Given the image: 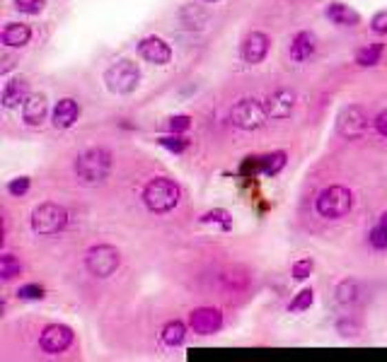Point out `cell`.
I'll use <instances>...</instances> for the list:
<instances>
[{"label":"cell","mask_w":387,"mask_h":362,"mask_svg":"<svg viewBox=\"0 0 387 362\" xmlns=\"http://www.w3.org/2000/svg\"><path fill=\"white\" fill-rule=\"evenodd\" d=\"M112 169V152L105 147H90L75 160V176L80 184H100Z\"/></svg>","instance_id":"obj_1"},{"label":"cell","mask_w":387,"mask_h":362,"mask_svg":"<svg viewBox=\"0 0 387 362\" xmlns=\"http://www.w3.org/2000/svg\"><path fill=\"white\" fill-rule=\"evenodd\" d=\"M143 203L150 213H158V215L174 211L179 203V187L172 179L158 176V179L148 181V187L143 189Z\"/></svg>","instance_id":"obj_2"},{"label":"cell","mask_w":387,"mask_h":362,"mask_svg":"<svg viewBox=\"0 0 387 362\" xmlns=\"http://www.w3.org/2000/svg\"><path fill=\"white\" fill-rule=\"evenodd\" d=\"M68 225V211L59 203H41L32 213V230L39 237H54Z\"/></svg>","instance_id":"obj_3"},{"label":"cell","mask_w":387,"mask_h":362,"mask_svg":"<svg viewBox=\"0 0 387 362\" xmlns=\"http://www.w3.org/2000/svg\"><path fill=\"white\" fill-rule=\"evenodd\" d=\"M317 213L327 220H337V217L348 215L353 208V193L346 187H327L320 191L317 196Z\"/></svg>","instance_id":"obj_4"},{"label":"cell","mask_w":387,"mask_h":362,"mask_svg":"<svg viewBox=\"0 0 387 362\" xmlns=\"http://www.w3.org/2000/svg\"><path fill=\"white\" fill-rule=\"evenodd\" d=\"M105 83L109 92L114 94H131L140 83V70L134 61H119L105 73Z\"/></svg>","instance_id":"obj_5"},{"label":"cell","mask_w":387,"mask_h":362,"mask_svg":"<svg viewBox=\"0 0 387 362\" xmlns=\"http://www.w3.org/2000/svg\"><path fill=\"white\" fill-rule=\"evenodd\" d=\"M121 264V254L116 246L112 244H100L85 254V266L94 278H109L112 273H116Z\"/></svg>","instance_id":"obj_6"},{"label":"cell","mask_w":387,"mask_h":362,"mask_svg":"<svg viewBox=\"0 0 387 362\" xmlns=\"http://www.w3.org/2000/svg\"><path fill=\"white\" fill-rule=\"evenodd\" d=\"M370 116L363 107L358 104H351V107L342 109V114L337 116V131L342 138L346 140H356V138H363L370 128Z\"/></svg>","instance_id":"obj_7"},{"label":"cell","mask_w":387,"mask_h":362,"mask_svg":"<svg viewBox=\"0 0 387 362\" xmlns=\"http://www.w3.org/2000/svg\"><path fill=\"white\" fill-rule=\"evenodd\" d=\"M230 118H233L235 126L242 128V131H257V128H262L264 123H266L269 111L264 104L257 102V99H240L233 107V111H230Z\"/></svg>","instance_id":"obj_8"},{"label":"cell","mask_w":387,"mask_h":362,"mask_svg":"<svg viewBox=\"0 0 387 362\" xmlns=\"http://www.w3.org/2000/svg\"><path fill=\"white\" fill-rule=\"evenodd\" d=\"M70 343H73V331H70L68 326H63V323H51V326H46L39 338L41 350L49 352V355H59V352L68 350Z\"/></svg>","instance_id":"obj_9"},{"label":"cell","mask_w":387,"mask_h":362,"mask_svg":"<svg viewBox=\"0 0 387 362\" xmlns=\"http://www.w3.org/2000/svg\"><path fill=\"white\" fill-rule=\"evenodd\" d=\"M189 326L199 336H213L223 326V314H220V309L213 307H199L189 314Z\"/></svg>","instance_id":"obj_10"},{"label":"cell","mask_w":387,"mask_h":362,"mask_svg":"<svg viewBox=\"0 0 387 362\" xmlns=\"http://www.w3.org/2000/svg\"><path fill=\"white\" fill-rule=\"evenodd\" d=\"M138 54L143 56L148 63H155V65H165L172 61V49H169L167 41L160 39V36H145L138 44Z\"/></svg>","instance_id":"obj_11"},{"label":"cell","mask_w":387,"mask_h":362,"mask_svg":"<svg viewBox=\"0 0 387 362\" xmlns=\"http://www.w3.org/2000/svg\"><path fill=\"white\" fill-rule=\"evenodd\" d=\"M269 49H271V39H269L264 32H252V34H247V39H244V44H242L244 63H249V65L262 63V61L266 58Z\"/></svg>","instance_id":"obj_12"},{"label":"cell","mask_w":387,"mask_h":362,"mask_svg":"<svg viewBox=\"0 0 387 362\" xmlns=\"http://www.w3.org/2000/svg\"><path fill=\"white\" fill-rule=\"evenodd\" d=\"M264 107H266L271 118H288L295 109V92H291V89H276V92L266 99Z\"/></svg>","instance_id":"obj_13"},{"label":"cell","mask_w":387,"mask_h":362,"mask_svg":"<svg viewBox=\"0 0 387 362\" xmlns=\"http://www.w3.org/2000/svg\"><path fill=\"white\" fill-rule=\"evenodd\" d=\"M49 111V104H46L44 94H30V97L22 102V118H25L27 126H41Z\"/></svg>","instance_id":"obj_14"},{"label":"cell","mask_w":387,"mask_h":362,"mask_svg":"<svg viewBox=\"0 0 387 362\" xmlns=\"http://www.w3.org/2000/svg\"><path fill=\"white\" fill-rule=\"evenodd\" d=\"M80 116V107L75 99L65 97L61 99L59 104H56L54 109V128H59V131H65V128H70L75 121H78Z\"/></svg>","instance_id":"obj_15"},{"label":"cell","mask_w":387,"mask_h":362,"mask_svg":"<svg viewBox=\"0 0 387 362\" xmlns=\"http://www.w3.org/2000/svg\"><path fill=\"white\" fill-rule=\"evenodd\" d=\"M337 304H342V307L346 309H353L356 304H361L363 299V288L358 280L348 278V280H342V283L337 285Z\"/></svg>","instance_id":"obj_16"},{"label":"cell","mask_w":387,"mask_h":362,"mask_svg":"<svg viewBox=\"0 0 387 362\" xmlns=\"http://www.w3.org/2000/svg\"><path fill=\"white\" fill-rule=\"evenodd\" d=\"M0 36H3V44L10 46V49H22V46L30 44L32 30L27 25H20V22H8Z\"/></svg>","instance_id":"obj_17"},{"label":"cell","mask_w":387,"mask_h":362,"mask_svg":"<svg viewBox=\"0 0 387 362\" xmlns=\"http://www.w3.org/2000/svg\"><path fill=\"white\" fill-rule=\"evenodd\" d=\"M27 97H30V85L22 78L10 80V83L3 87V107H8V109L20 107V102H25Z\"/></svg>","instance_id":"obj_18"},{"label":"cell","mask_w":387,"mask_h":362,"mask_svg":"<svg viewBox=\"0 0 387 362\" xmlns=\"http://www.w3.org/2000/svg\"><path fill=\"white\" fill-rule=\"evenodd\" d=\"M315 46L317 44H315V36L310 32H298L293 36V41H291V58L295 63H303V61H308L315 54Z\"/></svg>","instance_id":"obj_19"},{"label":"cell","mask_w":387,"mask_h":362,"mask_svg":"<svg viewBox=\"0 0 387 362\" xmlns=\"http://www.w3.org/2000/svg\"><path fill=\"white\" fill-rule=\"evenodd\" d=\"M327 17L334 22V25H342V27H356L358 22H361L358 12L351 10L348 6H344V3H329Z\"/></svg>","instance_id":"obj_20"},{"label":"cell","mask_w":387,"mask_h":362,"mask_svg":"<svg viewBox=\"0 0 387 362\" xmlns=\"http://www.w3.org/2000/svg\"><path fill=\"white\" fill-rule=\"evenodd\" d=\"M179 20H182V25L187 27V30H204L211 22V15L199 6H187L179 12Z\"/></svg>","instance_id":"obj_21"},{"label":"cell","mask_w":387,"mask_h":362,"mask_svg":"<svg viewBox=\"0 0 387 362\" xmlns=\"http://www.w3.org/2000/svg\"><path fill=\"white\" fill-rule=\"evenodd\" d=\"M163 343L165 345H169V348H177V345H182L184 343V338H187V326H184L182 321H169L167 326L163 328Z\"/></svg>","instance_id":"obj_22"},{"label":"cell","mask_w":387,"mask_h":362,"mask_svg":"<svg viewBox=\"0 0 387 362\" xmlns=\"http://www.w3.org/2000/svg\"><path fill=\"white\" fill-rule=\"evenodd\" d=\"M382 51H385V46L382 44H368L366 49H361L356 54V63L363 65V68H373V65L380 63Z\"/></svg>","instance_id":"obj_23"},{"label":"cell","mask_w":387,"mask_h":362,"mask_svg":"<svg viewBox=\"0 0 387 362\" xmlns=\"http://www.w3.org/2000/svg\"><path fill=\"white\" fill-rule=\"evenodd\" d=\"M286 167V152H271V155H266V157H262V171L264 174H278V171Z\"/></svg>","instance_id":"obj_24"},{"label":"cell","mask_w":387,"mask_h":362,"mask_svg":"<svg viewBox=\"0 0 387 362\" xmlns=\"http://www.w3.org/2000/svg\"><path fill=\"white\" fill-rule=\"evenodd\" d=\"M20 273H22V266L15 256L12 254L0 256V275H3V280H12L15 275H20Z\"/></svg>","instance_id":"obj_25"},{"label":"cell","mask_w":387,"mask_h":362,"mask_svg":"<svg viewBox=\"0 0 387 362\" xmlns=\"http://www.w3.org/2000/svg\"><path fill=\"white\" fill-rule=\"evenodd\" d=\"M370 244L375 246V249H385V246H387V213L380 217V225L373 227V232H370Z\"/></svg>","instance_id":"obj_26"},{"label":"cell","mask_w":387,"mask_h":362,"mask_svg":"<svg viewBox=\"0 0 387 362\" xmlns=\"http://www.w3.org/2000/svg\"><path fill=\"white\" fill-rule=\"evenodd\" d=\"M313 299H315V292L310 288H305V290H300V292L295 295V299L288 304V309H291V312H305V309H310Z\"/></svg>","instance_id":"obj_27"},{"label":"cell","mask_w":387,"mask_h":362,"mask_svg":"<svg viewBox=\"0 0 387 362\" xmlns=\"http://www.w3.org/2000/svg\"><path fill=\"white\" fill-rule=\"evenodd\" d=\"M160 145L167 147L169 152H184L189 147V140L187 138H182L179 133H174V136H167V138H160Z\"/></svg>","instance_id":"obj_28"},{"label":"cell","mask_w":387,"mask_h":362,"mask_svg":"<svg viewBox=\"0 0 387 362\" xmlns=\"http://www.w3.org/2000/svg\"><path fill=\"white\" fill-rule=\"evenodd\" d=\"M46 0H15V8L25 15H39L44 10Z\"/></svg>","instance_id":"obj_29"},{"label":"cell","mask_w":387,"mask_h":362,"mask_svg":"<svg viewBox=\"0 0 387 362\" xmlns=\"http://www.w3.org/2000/svg\"><path fill=\"white\" fill-rule=\"evenodd\" d=\"M17 297L20 299H41L44 297V288L36 283H30V285H22L20 290H17Z\"/></svg>","instance_id":"obj_30"},{"label":"cell","mask_w":387,"mask_h":362,"mask_svg":"<svg viewBox=\"0 0 387 362\" xmlns=\"http://www.w3.org/2000/svg\"><path fill=\"white\" fill-rule=\"evenodd\" d=\"M313 268H315L313 261H310V259H300V261H295V264H293V275L298 280H305V278H310Z\"/></svg>","instance_id":"obj_31"},{"label":"cell","mask_w":387,"mask_h":362,"mask_svg":"<svg viewBox=\"0 0 387 362\" xmlns=\"http://www.w3.org/2000/svg\"><path fill=\"white\" fill-rule=\"evenodd\" d=\"M8 191H10L12 196H25V193L30 191V179H27V176L12 179L10 184H8Z\"/></svg>","instance_id":"obj_32"},{"label":"cell","mask_w":387,"mask_h":362,"mask_svg":"<svg viewBox=\"0 0 387 362\" xmlns=\"http://www.w3.org/2000/svg\"><path fill=\"white\" fill-rule=\"evenodd\" d=\"M167 126H169V131H172V133H184V131H189V126H191V118L184 116V114H179V116L169 118Z\"/></svg>","instance_id":"obj_33"},{"label":"cell","mask_w":387,"mask_h":362,"mask_svg":"<svg viewBox=\"0 0 387 362\" xmlns=\"http://www.w3.org/2000/svg\"><path fill=\"white\" fill-rule=\"evenodd\" d=\"M201 222H223L225 230L230 227V215L225 211H213V213H206V215H201Z\"/></svg>","instance_id":"obj_34"},{"label":"cell","mask_w":387,"mask_h":362,"mask_svg":"<svg viewBox=\"0 0 387 362\" xmlns=\"http://www.w3.org/2000/svg\"><path fill=\"white\" fill-rule=\"evenodd\" d=\"M370 27H373V32H375V34H387V10L377 12V15L373 17Z\"/></svg>","instance_id":"obj_35"},{"label":"cell","mask_w":387,"mask_h":362,"mask_svg":"<svg viewBox=\"0 0 387 362\" xmlns=\"http://www.w3.org/2000/svg\"><path fill=\"white\" fill-rule=\"evenodd\" d=\"M337 328L342 336H356L358 333V323L353 321V319H342V321L337 323Z\"/></svg>","instance_id":"obj_36"},{"label":"cell","mask_w":387,"mask_h":362,"mask_svg":"<svg viewBox=\"0 0 387 362\" xmlns=\"http://www.w3.org/2000/svg\"><path fill=\"white\" fill-rule=\"evenodd\" d=\"M373 126H375V131L380 133V136L387 138V109H382V111L377 114L375 121H373Z\"/></svg>","instance_id":"obj_37"},{"label":"cell","mask_w":387,"mask_h":362,"mask_svg":"<svg viewBox=\"0 0 387 362\" xmlns=\"http://www.w3.org/2000/svg\"><path fill=\"white\" fill-rule=\"evenodd\" d=\"M206 3H218V0H206Z\"/></svg>","instance_id":"obj_38"}]
</instances>
